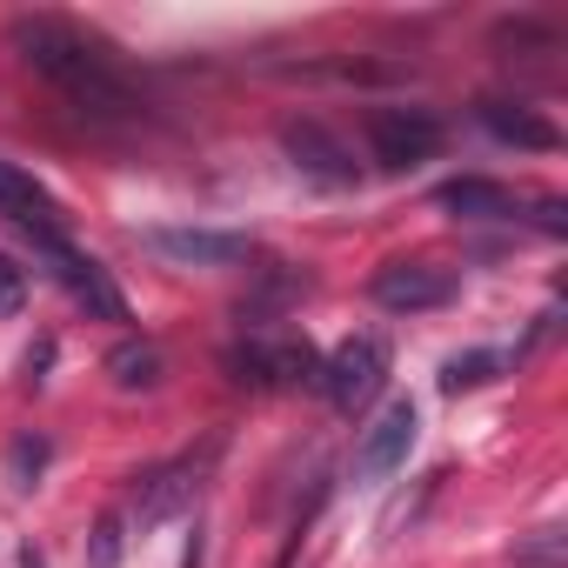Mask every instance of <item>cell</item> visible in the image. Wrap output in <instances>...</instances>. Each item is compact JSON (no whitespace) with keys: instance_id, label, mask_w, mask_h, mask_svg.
Segmentation results:
<instances>
[{"instance_id":"1","label":"cell","mask_w":568,"mask_h":568,"mask_svg":"<svg viewBox=\"0 0 568 568\" xmlns=\"http://www.w3.org/2000/svg\"><path fill=\"white\" fill-rule=\"evenodd\" d=\"M14 48H21L28 68H41L81 114H94V121L141 114L134 88L101 61V48H94L88 34H74V28H61V21H14Z\"/></svg>"},{"instance_id":"2","label":"cell","mask_w":568,"mask_h":568,"mask_svg":"<svg viewBox=\"0 0 568 568\" xmlns=\"http://www.w3.org/2000/svg\"><path fill=\"white\" fill-rule=\"evenodd\" d=\"M442 141H448V128L428 108H375L368 114V148L382 168H422L442 154Z\"/></svg>"},{"instance_id":"3","label":"cell","mask_w":568,"mask_h":568,"mask_svg":"<svg viewBox=\"0 0 568 568\" xmlns=\"http://www.w3.org/2000/svg\"><path fill=\"white\" fill-rule=\"evenodd\" d=\"M382 382H388V342L382 335H355V342H342L328 362H322V388H328V402L335 408H368L375 395H382Z\"/></svg>"},{"instance_id":"4","label":"cell","mask_w":568,"mask_h":568,"mask_svg":"<svg viewBox=\"0 0 568 568\" xmlns=\"http://www.w3.org/2000/svg\"><path fill=\"white\" fill-rule=\"evenodd\" d=\"M368 295L388 315H428V308H448L455 302V274L435 267V261H388V267H375Z\"/></svg>"},{"instance_id":"5","label":"cell","mask_w":568,"mask_h":568,"mask_svg":"<svg viewBox=\"0 0 568 568\" xmlns=\"http://www.w3.org/2000/svg\"><path fill=\"white\" fill-rule=\"evenodd\" d=\"M34 254H41V261L54 267V281H61V288H68L74 302H88V308H94L101 322H128V302L114 295V281H108V267H101L94 254H81V247H74L68 234H61V241H41Z\"/></svg>"},{"instance_id":"6","label":"cell","mask_w":568,"mask_h":568,"mask_svg":"<svg viewBox=\"0 0 568 568\" xmlns=\"http://www.w3.org/2000/svg\"><path fill=\"white\" fill-rule=\"evenodd\" d=\"M281 148H288V161H295L308 181H322V187H355V181H362V161H355L348 141L328 134L322 121H288V128H281Z\"/></svg>"},{"instance_id":"7","label":"cell","mask_w":568,"mask_h":568,"mask_svg":"<svg viewBox=\"0 0 568 568\" xmlns=\"http://www.w3.org/2000/svg\"><path fill=\"white\" fill-rule=\"evenodd\" d=\"M0 214H8L34 247L41 241H61L68 234V214H61V201L28 174V168H14V161H0Z\"/></svg>"},{"instance_id":"8","label":"cell","mask_w":568,"mask_h":568,"mask_svg":"<svg viewBox=\"0 0 568 568\" xmlns=\"http://www.w3.org/2000/svg\"><path fill=\"white\" fill-rule=\"evenodd\" d=\"M415 428H422L415 402H388V408H382V422H375V428L362 435V448H355V475H362V481L395 475V468L408 462V448H415Z\"/></svg>"},{"instance_id":"9","label":"cell","mask_w":568,"mask_h":568,"mask_svg":"<svg viewBox=\"0 0 568 568\" xmlns=\"http://www.w3.org/2000/svg\"><path fill=\"white\" fill-rule=\"evenodd\" d=\"M148 247L181 261V267H234V261H247V234H221V227H148Z\"/></svg>"},{"instance_id":"10","label":"cell","mask_w":568,"mask_h":568,"mask_svg":"<svg viewBox=\"0 0 568 568\" xmlns=\"http://www.w3.org/2000/svg\"><path fill=\"white\" fill-rule=\"evenodd\" d=\"M194 488H201V468H194V462H174V468H154V475L141 481V501H134V521H141V528H154V521H168V515H181V508L194 501Z\"/></svg>"},{"instance_id":"11","label":"cell","mask_w":568,"mask_h":568,"mask_svg":"<svg viewBox=\"0 0 568 568\" xmlns=\"http://www.w3.org/2000/svg\"><path fill=\"white\" fill-rule=\"evenodd\" d=\"M435 201H442L448 214H462V221H508V214H515V194H508L501 181H481V174H455V181H442Z\"/></svg>"},{"instance_id":"12","label":"cell","mask_w":568,"mask_h":568,"mask_svg":"<svg viewBox=\"0 0 568 568\" xmlns=\"http://www.w3.org/2000/svg\"><path fill=\"white\" fill-rule=\"evenodd\" d=\"M475 114H481V128H488L495 141H515V148H535V154H548V148L561 141L541 114H528V108H515V101H481Z\"/></svg>"},{"instance_id":"13","label":"cell","mask_w":568,"mask_h":568,"mask_svg":"<svg viewBox=\"0 0 568 568\" xmlns=\"http://www.w3.org/2000/svg\"><path fill=\"white\" fill-rule=\"evenodd\" d=\"M161 375H168V362H161L154 342H134V335H128V342L108 348V382H114V388H128V395H134V388H161Z\"/></svg>"},{"instance_id":"14","label":"cell","mask_w":568,"mask_h":568,"mask_svg":"<svg viewBox=\"0 0 568 568\" xmlns=\"http://www.w3.org/2000/svg\"><path fill=\"white\" fill-rule=\"evenodd\" d=\"M501 375V355L495 348H468V355H455L448 368H442V395H468V388H488Z\"/></svg>"},{"instance_id":"15","label":"cell","mask_w":568,"mask_h":568,"mask_svg":"<svg viewBox=\"0 0 568 568\" xmlns=\"http://www.w3.org/2000/svg\"><path fill=\"white\" fill-rule=\"evenodd\" d=\"M221 368H227L241 388H274V348H267V342H234V348L221 355Z\"/></svg>"},{"instance_id":"16","label":"cell","mask_w":568,"mask_h":568,"mask_svg":"<svg viewBox=\"0 0 568 568\" xmlns=\"http://www.w3.org/2000/svg\"><path fill=\"white\" fill-rule=\"evenodd\" d=\"M274 388H322V355L308 342L274 348Z\"/></svg>"},{"instance_id":"17","label":"cell","mask_w":568,"mask_h":568,"mask_svg":"<svg viewBox=\"0 0 568 568\" xmlns=\"http://www.w3.org/2000/svg\"><path fill=\"white\" fill-rule=\"evenodd\" d=\"M48 455H54L48 435H14V448H8V475H14V488H34L41 468H48Z\"/></svg>"},{"instance_id":"18","label":"cell","mask_w":568,"mask_h":568,"mask_svg":"<svg viewBox=\"0 0 568 568\" xmlns=\"http://www.w3.org/2000/svg\"><path fill=\"white\" fill-rule=\"evenodd\" d=\"M121 528H128L121 515H101V521H94V535H88V568H121V548H128Z\"/></svg>"},{"instance_id":"19","label":"cell","mask_w":568,"mask_h":568,"mask_svg":"<svg viewBox=\"0 0 568 568\" xmlns=\"http://www.w3.org/2000/svg\"><path fill=\"white\" fill-rule=\"evenodd\" d=\"M28 308V274L8 261V254H0V322H14Z\"/></svg>"},{"instance_id":"20","label":"cell","mask_w":568,"mask_h":568,"mask_svg":"<svg viewBox=\"0 0 568 568\" xmlns=\"http://www.w3.org/2000/svg\"><path fill=\"white\" fill-rule=\"evenodd\" d=\"M48 362H54V342H41V348H34V355H28V388H41V382H48V375H41V368H48Z\"/></svg>"},{"instance_id":"21","label":"cell","mask_w":568,"mask_h":568,"mask_svg":"<svg viewBox=\"0 0 568 568\" xmlns=\"http://www.w3.org/2000/svg\"><path fill=\"white\" fill-rule=\"evenodd\" d=\"M21 568H48V555H41V548L28 541V548H21Z\"/></svg>"}]
</instances>
